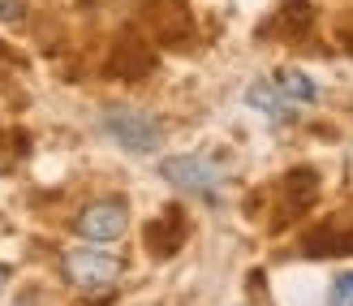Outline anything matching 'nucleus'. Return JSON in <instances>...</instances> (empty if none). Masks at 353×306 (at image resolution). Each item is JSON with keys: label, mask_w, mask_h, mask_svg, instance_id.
Instances as JSON below:
<instances>
[{"label": "nucleus", "mask_w": 353, "mask_h": 306, "mask_svg": "<svg viewBox=\"0 0 353 306\" xmlns=\"http://www.w3.org/2000/svg\"><path fill=\"white\" fill-rule=\"evenodd\" d=\"M160 173H164V182H172L176 190L199 194V199H207V203H216L224 182H228V169L220 164V160H211V155H172V160L160 164Z\"/></svg>", "instance_id": "1"}, {"label": "nucleus", "mask_w": 353, "mask_h": 306, "mask_svg": "<svg viewBox=\"0 0 353 306\" xmlns=\"http://www.w3.org/2000/svg\"><path fill=\"white\" fill-rule=\"evenodd\" d=\"M103 134H108L117 147H125L134 155H151V151H160V121L147 117V113H138V108H108L103 113Z\"/></svg>", "instance_id": "2"}, {"label": "nucleus", "mask_w": 353, "mask_h": 306, "mask_svg": "<svg viewBox=\"0 0 353 306\" xmlns=\"http://www.w3.org/2000/svg\"><path fill=\"white\" fill-rule=\"evenodd\" d=\"M61 267L78 289H108V285L121 276V259L108 255V250H95V242L82 246V250H69Z\"/></svg>", "instance_id": "3"}, {"label": "nucleus", "mask_w": 353, "mask_h": 306, "mask_svg": "<svg viewBox=\"0 0 353 306\" xmlns=\"http://www.w3.org/2000/svg\"><path fill=\"white\" fill-rule=\"evenodd\" d=\"M125 224H130V211H125L121 199H99V203H91L78 216V233L86 242H95V246L117 242L121 233H125Z\"/></svg>", "instance_id": "4"}, {"label": "nucleus", "mask_w": 353, "mask_h": 306, "mask_svg": "<svg viewBox=\"0 0 353 306\" xmlns=\"http://www.w3.org/2000/svg\"><path fill=\"white\" fill-rule=\"evenodd\" d=\"M245 104L259 108V113H268V117H272V121H280V125L293 121V113H297V108H293L285 95H280L276 78H259V82H250V91H245Z\"/></svg>", "instance_id": "5"}, {"label": "nucleus", "mask_w": 353, "mask_h": 306, "mask_svg": "<svg viewBox=\"0 0 353 306\" xmlns=\"http://www.w3.org/2000/svg\"><path fill=\"white\" fill-rule=\"evenodd\" d=\"M276 86H280V95H285L293 108H310L314 99H319V86H314L302 69H280V74H276Z\"/></svg>", "instance_id": "6"}, {"label": "nucleus", "mask_w": 353, "mask_h": 306, "mask_svg": "<svg viewBox=\"0 0 353 306\" xmlns=\"http://www.w3.org/2000/svg\"><path fill=\"white\" fill-rule=\"evenodd\" d=\"M327 306H353V272H341L336 280H332V298Z\"/></svg>", "instance_id": "7"}, {"label": "nucleus", "mask_w": 353, "mask_h": 306, "mask_svg": "<svg viewBox=\"0 0 353 306\" xmlns=\"http://www.w3.org/2000/svg\"><path fill=\"white\" fill-rule=\"evenodd\" d=\"M22 13H26L22 0H0V22H22Z\"/></svg>", "instance_id": "8"}, {"label": "nucleus", "mask_w": 353, "mask_h": 306, "mask_svg": "<svg viewBox=\"0 0 353 306\" xmlns=\"http://www.w3.org/2000/svg\"><path fill=\"white\" fill-rule=\"evenodd\" d=\"M5 285H9V267L0 263V289H5Z\"/></svg>", "instance_id": "9"}, {"label": "nucleus", "mask_w": 353, "mask_h": 306, "mask_svg": "<svg viewBox=\"0 0 353 306\" xmlns=\"http://www.w3.org/2000/svg\"><path fill=\"white\" fill-rule=\"evenodd\" d=\"M5 164H9V160H5V147H0V173H5Z\"/></svg>", "instance_id": "10"}]
</instances>
